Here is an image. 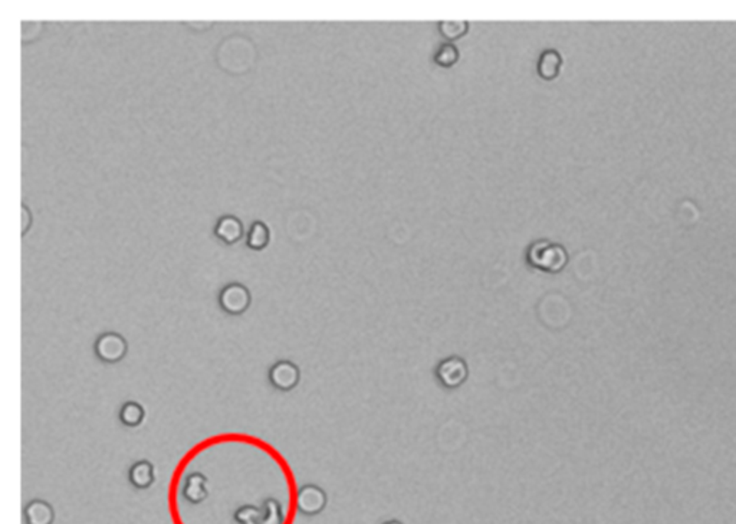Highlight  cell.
Here are the masks:
<instances>
[{"instance_id":"6da1fadb","label":"cell","mask_w":736,"mask_h":524,"mask_svg":"<svg viewBox=\"0 0 736 524\" xmlns=\"http://www.w3.org/2000/svg\"><path fill=\"white\" fill-rule=\"evenodd\" d=\"M568 261L567 252L561 245L548 241H539L531 245L528 251V262L531 267L545 272H560Z\"/></svg>"},{"instance_id":"7a4b0ae2","label":"cell","mask_w":736,"mask_h":524,"mask_svg":"<svg viewBox=\"0 0 736 524\" xmlns=\"http://www.w3.org/2000/svg\"><path fill=\"white\" fill-rule=\"evenodd\" d=\"M437 382L449 389H458L460 388L468 379V364L466 362L459 356H451L443 360H440L434 370Z\"/></svg>"},{"instance_id":"3957f363","label":"cell","mask_w":736,"mask_h":524,"mask_svg":"<svg viewBox=\"0 0 736 524\" xmlns=\"http://www.w3.org/2000/svg\"><path fill=\"white\" fill-rule=\"evenodd\" d=\"M94 352L98 360L108 364H115L127 356L128 343L121 335H118V333L110 331L104 333V335H101L95 340Z\"/></svg>"},{"instance_id":"277c9868","label":"cell","mask_w":736,"mask_h":524,"mask_svg":"<svg viewBox=\"0 0 736 524\" xmlns=\"http://www.w3.org/2000/svg\"><path fill=\"white\" fill-rule=\"evenodd\" d=\"M251 293L243 284L232 282L219 294V306L229 316H242L251 307Z\"/></svg>"},{"instance_id":"5b68a950","label":"cell","mask_w":736,"mask_h":524,"mask_svg":"<svg viewBox=\"0 0 736 524\" xmlns=\"http://www.w3.org/2000/svg\"><path fill=\"white\" fill-rule=\"evenodd\" d=\"M269 382L281 392H290L295 389L301 380L300 367L289 360H279L269 369Z\"/></svg>"},{"instance_id":"8992f818","label":"cell","mask_w":736,"mask_h":524,"mask_svg":"<svg viewBox=\"0 0 736 524\" xmlns=\"http://www.w3.org/2000/svg\"><path fill=\"white\" fill-rule=\"evenodd\" d=\"M327 506V494L314 484L301 487L297 493V508L304 515H317Z\"/></svg>"},{"instance_id":"52a82bcc","label":"cell","mask_w":736,"mask_h":524,"mask_svg":"<svg viewBox=\"0 0 736 524\" xmlns=\"http://www.w3.org/2000/svg\"><path fill=\"white\" fill-rule=\"evenodd\" d=\"M209 481L206 475L202 472H193L187 475L181 489V496L188 504L199 506L209 498Z\"/></svg>"},{"instance_id":"ba28073f","label":"cell","mask_w":736,"mask_h":524,"mask_svg":"<svg viewBox=\"0 0 736 524\" xmlns=\"http://www.w3.org/2000/svg\"><path fill=\"white\" fill-rule=\"evenodd\" d=\"M243 233L244 228L242 221L233 215L222 216L215 228V235L226 245L237 244L243 238Z\"/></svg>"},{"instance_id":"9c48e42d","label":"cell","mask_w":736,"mask_h":524,"mask_svg":"<svg viewBox=\"0 0 736 524\" xmlns=\"http://www.w3.org/2000/svg\"><path fill=\"white\" fill-rule=\"evenodd\" d=\"M156 472L150 461H137L128 469V481L137 490H147L154 484Z\"/></svg>"},{"instance_id":"30bf717a","label":"cell","mask_w":736,"mask_h":524,"mask_svg":"<svg viewBox=\"0 0 736 524\" xmlns=\"http://www.w3.org/2000/svg\"><path fill=\"white\" fill-rule=\"evenodd\" d=\"M26 524H54L55 510L45 500H32L23 510Z\"/></svg>"},{"instance_id":"8fae6325","label":"cell","mask_w":736,"mask_h":524,"mask_svg":"<svg viewBox=\"0 0 736 524\" xmlns=\"http://www.w3.org/2000/svg\"><path fill=\"white\" fill-rule=\"evenodd\" d=\"M271 241V230L265 222L256 221L252 223L248 236H247V245L254 251H262L269 245Z\"/></svg>"},{"instance_id":"7c38bea8","label":"cell","mask_w":736,"mask_h":524,"mask_svg":"<svg viewBox=\"0 0 736 524\" xmlns=\"http://www.w3.org/2000/svg\"><path fill=\"white\" fill-rule=\"evenodd\" d=\"M562 67L561 55L557 51H545L539 60L538 64V72L544 79H554L560 75Z\"/></svg>"},{"instance_id":"4fadbf2b","label":"cell","mask_w":736,"mask_h":524,"mask_svg":"<svg viewBox=\"0 0 736 524\" xmlns=\"http://www.w3.org/2000/svg\"><path fill=\"white\" fill-rule=\"evenodd\" d=\"M120 422L127 428H138L144 418L145 411L138 402H125L120 409Z\"/></svg>"},{"instance_id":"5bb4252c","label":"cell","mask_w":736,"mask_h":524,"mask_svg":"<svg viewBox=\"0 0 736 524\" xmlns=\"http://www.w3.org/2000/svg\"><path fill=\"white\" fill-rule=\"evenodd\" d=\"M458 60H459L458 48L451 43L440 46V50L437 51V54L434 57L436 64L440 67H452L458 62Z\"/></svg>"},{"instance_id":"9a60e30c","label":"cell","mask_w":736,"mask_h":524,"mask_svg":"<svg viewBox=\"0 0 736 524\" xmlns=\"http://www.w3.org/2000/svg\"><path fill=\"white\" fill-rule=\"evenodd\" d=\"M440 32L441 35H443L446 39L449 40H455L460 36H463L466 33V28H468V23L466 22H443L440 23Z\"/></svg>"},{"instance_id":"2e32d148","label":"cell","mask_w":736,"mask_h":524,"mask_svg":"<svg viewBox=\"0 0 736 524\" xmlns=\"http://www.w3.org/2000/svg\"><path fill=\"white\" fill-rule=\"evenodd\" d=\"M32 225V213L28 206L22 205V235H25Z\"/></svg>"},{"instance_id":"e0dca14e","label":"cell","mask_w":736,"mask_h":524,"mask_svg":"<svg viewBox=\"0 0 736 524\" xmlns=\"http://www.w3.org/2000/svg\"><path fill=\"white\" fill-rule=\"evenodd\" d=\"M388 524H399V523H395V521H392V523H388Z\"/></svg>"}]
</instances>
